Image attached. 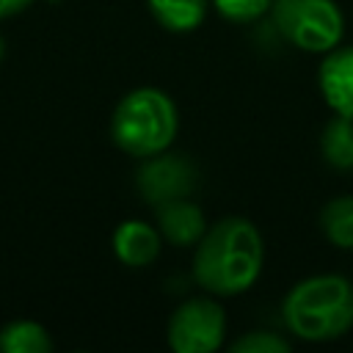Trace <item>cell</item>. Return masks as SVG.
<instances>
[{
    "mask_svg": "<svg viewBox=\"0 0 353 353\" xmlns=\"http://www.w3.org/2000/svg\"><path fill=\"white\" fill-rule=\"evenodd\" d=\"M320 152L331 168L350 171L353 168V119L334 116L331 121H325L320 135Z\"/></svg>",
    "mask_w": 353,
    "mask_h": 353,
    "instance_id": "obj_11",
    "label": "cell"
},
{
    "mask_svg": "<svg viewBox=\"0 0 353 353\" xmlns=\"http://www.w3.org/2000/svg\"><path fill=\"white\" fill-rule=\"evenodd\" d=\"M265 243L259 229L240 215L215 221L193 251V279L210 295L232 298L254 287L262 273Z\"/></svg>",
    "mask_w": 353,
    "mask_h": 353,
    "instance_id": "obj_1",
    "label": "cell"
},
{
    "mask_svg": "<svg viewBox=\"0 0 353 353\" xmlns=\"http://www.w3.org/2000/svg\"><path fill=\"white\" fill-rule=\"evenodd\" d=\"M210 0H146L154 22H160L171 33L196 30L204 22Z\"/></svg>",
    "mask_w": 353,
    "mask_h": 353,
    "instance_id": "obj_10",
    "label": "cell"
},
{
    "mask_svg": "<svg viewBox=\"0 0 353 353\" xmlns=\"http://www.w3.org/2000/svg\"><path fill=\"white\" fill-rule=\"evenodd\" d=\"M317 83L325 105L336 116L353 119V44H336L325 52L317 72Z\"/></svg>",
    "mask_w": 353,
    "mask_h": 353,
    "instance_id": "obj_7",
    "label": "cell"
},
{
    "mask_svg": "<svg viewBox=\"0 0 353 353\" xmlns=\"http://www.w3.org/2000/svg\"><path fill=\"white\" fill-rule=\"evenodd\" d=\"M3 55H6V44H3V39H0V61H3Z\"/></svg>",
    "mask_w": 353,
    "mask_h": 353,
    "instance_id": "obj_17",
    "label": "cell"
},
{
    "mask_svg": "<svg viewBox=\"0 0 353 353\" xmlns=\"http://www.w3.org/2000/svg\"><path fill=\"white\" fill-rule=\"evenodd\" d=\"M179 130V113L174 99L152 85L130 91L113 110L110 135L113 143L132 157H152L165 152Z\"/></svg>",
    "mask_w": 353,
    "mask_h": 353,
    "instance_id": "obj_3",
    "label": "cell"
},
{
    "mask_svg": "<svg viewBox=\"0 0 353 353\" xmlns=\"http://www.w3.org/2000/svg\"><path fill=\"white\" fill-rule=\"evenodd\" d=\"M320 229L336 248H353V196H336L320 210Z\"/></svg>",
    "mask_w": 353,
    "mask_h": 353,
    "instance_id": "obj_13",
    "label": "cell"
},
{
    "mask_svg": "<svg viewBox=\"0 0 353 353\" xmlns=\"http://www.w3.org/2000/svg\"><path fill=\"white\" fill-rule=\"evenodd\" d=\"M281 317L292 336L303 342H331L353 328V284L336 273L301 279L281 303Z\"/></svg>",
    "mask_w": 353,
    "mask_h": 353,
    "instance_id": "obj_2",
    "label": "cell"
},
{
    "mask_svg": "<svg viewBox=\"0 0 353 353\" xmlns=\"http://www.w3.org/2000/svg\"><path fill=\"white\" fill-rule=\"evenodd\" d=\"M292 345L273 331H248L232 342V353H290Z\"/></svg>",
    "mask_w": 353,
    "mask_h": 353,
    "instance_id": "obj_14",
    "label": "cell"
},
{
    "mask_svg": "<svg viewBox=\"0 0 353 353\" xmlns=\"http://www.w3.org/2000/svg\"><path fill=\"white\" fill-rule=\"evenodd\" d=\"M154 210H157V232L171 245L190 248L207 232L204 212L190 199H174V201H165V204H160Z\"/></svg>",
    "mask_w": 353,
    "mask_h": 353,
    "instance_id": "obj_8",
    "label": "cell"
},
{
    "mask_svg": "<svg viewBox=\"0 0 353 353\" xmlns=\"http://www.w3.org/2000/svg\"><path fill=\"white\" fill-rule=\"evenodd\" d=\"M0 350L3 353H50L52 339L44 325L33 320H14L0 328Z\"/></svg>",
    "mask_w": 353,
    "mask_h": 353,
    "instance_id": "obj_12",
    "label": "cell"
},
{
    "mask_svg": "<svg viewBox=\"0 0 353 353\" xmlns=\"http://www.w3.org/2000/svg\"><path fill=\"white\" fill-rule=\"evenodd\" d=\"M212 6L229 22H254L270 11L273 0H212Z\"/></svg>",
    "mask_w": 353,
    "mask_h": 353,
    "instance_id": "obj_15",
    "label": "cell"
},
{
    "mask_svg": "<svg viewBox=\"0 0 353 353\" xmlns=\"http://www.w3.org/2000/svg\"><path fill=\"white\" fill-rule=\"evenodd\" d=\"M270 14L276 30L306 52H328L345 33V19L334 0H273Z\"/></svg>",
    "mask_w": 353,
    "mask_h": 353,
    "instance_id": "obj_4",
    "label": "cell"
},
{
    "mask_svg": "<svg viewBox=\"0 0 353 353\" xmlns=\"http://www.w3.org/2000/svg\"><path fill=\"white\" fill-rule=\"evenodd\" d=\"M135 185L149 207H160L174 199H188L199 185V171L185 154L165 149L143 157V165L135 174Z\"/></svg>",
    "mask_w": 353,
    "mask_h": 353,
    "instance_id": "obj_6",
    "label": "cell"
},
{
    "mask_svg": "<svg viewBox=\"0 0 353 353\" xmlns=\"http://www.w3.org/2000/svg\"><path fill=\"white\" fill-rule=\"evenodd\" d=\"M165 336L176 353H212L226 336V314L212 298H190L171 314Z\"/></svg>",
    "mask_w": 353,
    "mask_h": 353,
    "instance_id": "obj_5",
    "label": "cell"
},
{
    "mask_svg": "<svg viewBox=\"0 0 353 353\" xmlns=\"http://www.w3.org/2000/svg\"><path fill=\"white\" fill-rule=\"evenodd\" d=\"M33 0H0V19L3 17H11V14H19L22 8H28Z\"/></svg>",
    "mask_w": 353,
    "mask_h": 353,
    "instance_id": "obj_16",
    "label": "cell"
},
{
    "mask_svg": "<svg viewBox=\"0 0 353 353\" xmlns=\"http://www.w3.org/2000/svg\"><path fill=\"white\" fill-rule=\"evenodd\" d=\"M113 251L130 268H146L160 254V232L146 221H124L113 232Z\"/></svg>",
    "mask_w": 353,
    "mask_h": 353,
    "instance_id": "obj_9",
    "label": "cell"
}]
</instances>
